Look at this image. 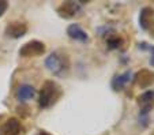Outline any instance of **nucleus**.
Segmentation results:
<instances>
[{
    "instance_id": "1",
    "label": "nucleus",
    "mask_w": 154,
    "mask_h": 135,
    "mask_svg": "<svg viewBox=\"0 0 154 135\" xmlns=\"http://www.w3.org/2000/svg\"><path fill=\"white\" fill-rule=\"evenodd\" d=\"M61 96V89L55 81H45L41 86L40 97H38V105L40 108H49L52 106L59 97Z\"/></svg>"
},
{
    "instance_id": "2",
    "label": "nucleus",
    "mask_w": 154,
    "mask_h": 135,
    "mask_svg": "<svg viewBox=\"0 0 154 135\" xmlns=\"http://www.w3.org/2000/svg\"><path fill=\"white\" fill-rule=\"evenodd\" d=\"M45 67L53 75H67L68 71H70V57L66 53L53 52L45 59Z\"/></svg>"
},
{
    "instance_id": "3",
    "label": "nucleus",
    "mask_w": 154,
    "mask_h": 135,
    "mask_svg": "<svg viewBox=\"0 0 154 135\" xmlns=\"http://www.w3.org/2000/svg\"><path fill=\"white\" fill-rule=\"evenodd\" d=\"M44 52H45V44L41 41H37V40H32L19 49V56H22V57H34V56L42 55Z\"/></svg>"
},
{
    "instance_id": "4",
    "label": "nucleus",
    "mask_w": 154,
    "mask_h": 135,
    "mask_svg": "<svg viewBox=\"0 0 154 135\" xmlns=\"http://www.w3.org/2000/svg\"><path fill=\"white\" fill-rule=\"evenodd\" d=\"M82 11L81 3L76 2H64L57 7V14L64 19H71Z\"/></svg>"
},
{
    "instance_id": "5",
    "label": "nucleus",
    "mask_w": 154,
    "mask_h": 135,
    "mask_svg": "<svg viewBox=\"0 0 154 135\" xmlns=\"http://www.w3.org/2000/svg\"><path fill=\"white\" fill-rule=\"evenodd\" d=\"M138 103L142 106V112H140V119L147 120V112L154 106V90H147L143 94H140L138 98Z\"/></svg>"
},
{
    "instance_id": "6",
    "label": "nucleus",
    "mask_w": 154,
    "mask_h": 135,
    "mask_svg": "<svg viewBox=\"0 0 154 135\" xmlns=\"http://www.w3.org/2000/svg\"><path fill=\"white\" fill-rule=\"evenodd\" d=\"M27 32V25L25 22H11L6 27V34L11 38L23 37Z\"/></svg>"
},
{
    "instance_id": "7",
    "label": "nucleus",
    "mask_w": 154,
    "mask_h": 135,
    "mask_svg": "<svg viewBox=\"0 0 154 135\" xmlns=\"http://www.w3.org/2000/svg\"><path fill=\"white\" fill-rule=\"evenodd\" d=\"M67 34H68V37H70V38H72V40L79 41V42H86L87 40H89L87 33L85 32V30L82 29L79 25H76V23H72V25H70V26H68Z\"/></svg>"
},
{
    "instance_id": "8",
    "label": "nucleus",
    "mask_w": 154,
    "mask_h": 135,
    "mask_svg": "<svg viewBox=\"0 0 154 135\" xmlns=\"http://www.w3.org/2000/svg\"><path fill=\"white\" fill-rule=\"evenodd\" d=\"M153 18H154V10L150 8V7H145V8L140 11V15H139V25H140V27H142V29H145V30L151 29V25L154 23Z\"/></svg>"
},
{
    "instance_id": "9",
    "label": "nucleus",
    "mask_w": 154,
    "mask_h": 135,
    "mask_svg": "<svg viewBox=\"0 0 154 135\" xmlns=\"http://www.w3.org/2000/svg\"><path fill=\"white\" fill-rule=\"evenodd\" d=\"M23 131V127L20 124V121L18 119H8L3 126V132L4 135H19Z\"/></svg>"
},
{
    "instance_id": "10",
    "label": "nucleus",
    "mask_w": 154,
    "mask_h": 135,
    "mask_svg": "<svg viewBox=\"0 0 154 135\" xmlns=\"http://www.w3.org/2000/svg\"><path fill=\"white\" fill-rule=\"evenodd\" d=\"M135 81H137V83L142 89L149 87L151 83H154V72H151V71H149V70H142L140 72L137 74Z\"/></svg>"
},
{
    "instance_id": "11",
    "label": "nucleus",
    "mask_w": 154,
    "mask_h": 135,
    "mask_svg": "<svg viewBox=\"0 0 154 135\" xmlns=\"http://www.w3.org/2000/svg\"><path fill=\"white\" fill-rule=\"evenodd\" d=\"M35 96V90L30 85H20L17 90V98L19 101H29Z\"/></svg>"
},
{
    "instance_id": "12",
    "label": "nucleus",
    "mask_w": 154,
    "mask_h": 135,
    "mask_svg": "<svg viewBox=\"0 0 154 135\" xmlns=\"http://www.w3.org/2000/svg\"><path fill=\"white\" fill-rule=\"evenodd\" d=\"M130 78H131V72H130V71H127V72L122 74V75L115 76L113 81H112V87H113L116 91L122 90V89L125 86V83L130 81Z\"/></svg>"
},
{
    "instance_id": "13",
    "label": "nucleus",
    "mask_w": 154,
    "mask_h": 135,
    "mask_svg": "<svg viewBox=\"0 0 154 135\" xmlns=\"http://www.w3.org/2000/svg\"><path fill=\"white\" fill-rule=\"evenodd\" d=\"M106 44L111 49H117L123 45V40L119 37V35H111V37L106 40Z\"/></svg>"
},
{
    "instance_id": "14",
    "label": "nucleus",
    "mask_w": 154,
    "mask_h": 135,
    "mask_svg": "<svg viewBox=\"0 0 154 135\" xmlns=\"http://www.w3.org/2000/svg\"><path fill=\"white\" fill-rule=\"evenodd\" d=\"M7 8H8V3L6 0H0V17L7 11Z\"/></svg>"
},
{
    "instance_id": "15",
    "label": "nucleus",
    "mask_w": 154,
    "mask_h": 135,
    "mask_svg": "<svg viewBox=\"0 0 154 135\" xmlns=\"http://www.w3.org/2000/svg\"><path fill=\"white\" fill-rule=\"evenodd\" d=\"M149 51L151 52V57H150V64L154 66V47H147Z\"/></svg>"
},
{
    "instance_id": "16",
    "label": "nucleus",
    "mask_w": 154,
    "mask_h": 135,
    "mask_svg": "<svg viewBox=\"0 0 154 135\" xmlns=\"http://www.w3.org/2000/svg\"><path fill=\"white\" fill-rule=\"evenodd\" d=\"M37 135H49V134H48V132H45V131H41V132H38Z\"/></svg>"
}]
</instances>
